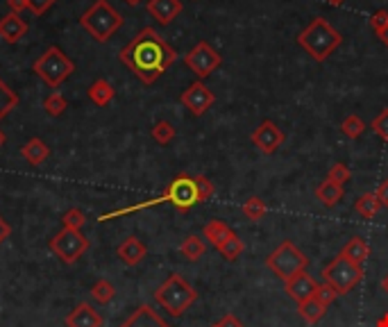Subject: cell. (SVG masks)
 <instances>
[{
	"label": "cell",
	"instance_id": "obj_1",
	"mask_svg": "<svg viewBox=\"0 0 388 327\" xmlns=\"http://www.w3.org/2000/svg\"><path fill=\"white\" fill-rule=\"evenodd\" d=\"M119 59L134 73V78L150 87L177 61V50L155 27H143L119 52Z\"/></svg>",
	"mask_w": 388,
	"mask_h": 327
},
{
	"label": "cell",
	"instance_id": "obj_2",
	"mask_svg": "<svg viewBox=\"0 0 388 327\" xmlns=\"http://www.w3.org/2000/svg\"><path fill=\"white\" fill-rule=\"evenodd\" d=\"M343 43V34L334 25H329L327 18L315 16L309 21V25L297 34V45L306 50V54L313 61H327L334 50H338Z\"/></svg>",
	"mask_w": 388,
	"mask_h": 327
},
{
	"label": "cell",
	"instance_id": "obj_3",
	"mask_svg": "<svg viewBox=\"0 0 388 327\" xmlns=\"http://www.w3.org/2000/svg\"><path fill=\"white\" fill-rule=\"evenodd\" d=\"M195 300H197V291L179 272H170L155 291V303L173 318L184 316V312Z\"/></svg>",
	"mask_w": 388,
	"mask_h": 327
},
{
	"label": "cell",
	"instance_id": "obj_4",
	"mask_svg": "<svg viewBox=\"0 0 388 327\" xmlns=\"http://www.w3.org/2000/svg\"><path fill=\"white\" fill-rule=\"evenodd\" d=\"M80 25H82V30L89 32V36H94L98 43H107L123 25V16L116 12L107 0H96V3L80 16Z\"/></svg>",
	"mask_w": 388,
	"mask_h": 327
},
{
	"label": "cell",
	"instance_id": "obj_5",
	"mask_svg": "<svg viewBox=\"0 0 388 327\" xmlns=\"http://www.w3.org/2000/svg\"><path fill=\"white\" fill-rule=\"evenodd\" d=\"M32 71L37 73L50 89H57L75 73V61L70 59L59 45H50V48L32 64Z\"/></svg>",
	"mask_w": 388,
	"mask_h": 327
},
{
	"label": "cell",
	"instance_id": "obj_6",
	"mask_svg": "<svg viewBox=\"0 0 388 327\" xmlns=\"http://www.w3.org/2000/svg\"><path fill=\"white\" fill-rule=\"evenodd\" d=\"M322 279L327 282L329 286H334V291L341 296H348L352 289L361 284L364 279V266L361 263L350 261L348 257H343L338 252L327 266L322 268Z\"/></svg>",
	"mask_w": 388,
	"mask_h": 327
},
{
	"label": "cell",
	"instance_id": "obj_7",
	"mask_svg": "<svg viewBox=\"0 0 388 327\" xmlns=\"http://www.w3.org/2000/svg\"><path fill=\"white\" fill-rule=\"evenodd\" d=\"M266 266L273 270L279 279L286 282L293 275H297V272L306 270V266H309V257H306L293 241H282L266 257Z\"/></svg>",
	"mask_w": 388,
	"mask_h": 327
},
{
	"label": "cell",
	"instance_id": "obj_8",
	"mask_svg": "<svg viewBox=\"0 0 388 327\" xmlns=\"http://www.w3.org/2000/svg\"><path fill=\"white\" fill-rule=\"evenodd\" d=\"M50 250L57 254L59 261L64 263H75L82 259V254L89 250V239L80 230H68V227H61V230L50 239Z\"/></svg>",
	"mask_w": 388,
	"mask_h": 327
},
{
	"label": "cell",
	"instance_id": "obj_9",
	"mask_svg": "<svg viewBox=\"0 0 388 327\" xmlns=\"http://www.w3.org/2000/svg\"><path fill=\"white\" fill-rule=\"evenodd\" d=\"M184 64L195 73L197 80H202V78H209L211 73L221 66L223 57L209 41H197L193 48L184 54Z\"/></svg>",
	"mask_w": 388,
	"mask_h": 327
},
{
	"label": "cell",
	"instance_id": "obj_10",
	"mask_svg": "<svg viewBox=\"0 0 388 327\" xmlns=\"http://www.w3.org/2000/svg\"><path fill=\"white\" fill-rule=\"evenodd\" d=\"M164 196L168 198V203L173 205L179 214H186L200 203L197 200V191H195V180L186 173H179L177 177L170 180V184L166 187Z\"/></svg>",
	"mask_w": 388,
	"mask_h": 327
},
{
	"label": "cell",
	"instance_id": "obj_11",
	"mask_svg": "<svg viewBox=\"0 0 388 327\" xmlns=\"http://www.w3.org/2000/svg\"><path fill=\"white\" fill-rule=\"evenodd\" d=\"M250 141L261 154H275L284 145L286 134L279 130L275 121H261L255 127V132L250 134Z\"/></svg>",
	"mask_w": 388,
	"mask_h": 327
},
{
	"label": "cell",
	"instance_id": "obj_12",
	"mask_svg": "<svg viewBox=\"0 0 388 327\" xmlns=\"http://www.w3.org/2000/svg\"><path fill=\"white\" fill-rule=\"evenodd\" d=\"M179 103H182L193 116H202V114L209 112L211 105L216 103V96H214V91L207 87L202 80H197V82L188 85L182 91V96H179Z\"/></svg>",
	"mask_w": 388,
	"mask_h": 327
},
{
	"label": "cell",
	"instance_id": "obj_13",
	"mask_svg": "<svg viewBox=\"0 0 388 327\" xmlns=\"http://www.w3.org/2000/svg\"><path fill=\"white\" fill-rule=\"evenodd\" d=\"M284 289H286V293L291 296L297 305L304 303V300H309L315 296V289H318V282H315L309 272H297V275H293L291 279H286L284 282Z\"/></svg>",
	"mask_w": 388,
	"mask_h": 327
},
{
	"label": "cell",
	"instance_id": "obj_14",
	"mask_svg": "<svg viewBox=\"0 0 388 327\" xmlns=\"http://www.w3.org/2000/svg\"><path fill=\"white\" fill-rule=\"evenodd\" d=\"M182 0H148V14L159 25H170L182 14Z\"/></svg>",
	"mask_w": 388,
	"mask_h": 327
},
{
	"label": "cell",
	"instance_id": "obj_15",
	"mask_svg": "<svg viewBox=\"0 0 388 327\" xmlns=\"http://www.w3.org/2000/svg\"><path fill=\"white\" fill-rule=\"evenodd\" d=\"M25 34H28V23L23 21L21 14L10 12L0 18V39H3L5 43L21 41Z\"/></svg>",
	"mask_w": 388,
	"mask_h": 327
},
{
	"label": "cell",
	"instance_id": "obj_16",
	"mask_svg": "<svg viewBox=\"0 0 388 327\" xmlns=\"http://www.w3.org/2000/svg\"><path fill=\"white\" fill-rule=\"evenodd\" d=\"M66 327H103V316L89 303H80L66 316Z\"/></svg>",
	"mask_w": 388,
	"mask_h": 327
},
{
	"label": "cell",
	"instance_id": "obj_17",
	"mask_svg": "<svg viewBox=\"0 0 388 327\" xmlns=\"http://www.w3.org/2000/svg\"><path fill=\"white\" fill-rule=\"evenodd\" d=\"M116 254H119V259L125 263V266H137V263H141L143 259H146L148 248L139 236H128V239L119 245Z\"/></svg>",
	"mask_w": 388,
	"mask_h": 327
},
{
	"label": "cell",
	"instance_id": "obj_18",
	"mask_svg": "<svg viewBox=\"0 0 388 327\" xmlns=\"http://www.w3.org/2000/svg\"><path fill=\"white\" fill-rule=\"evenodd\" d=\"M121 327H170L155 309L148 305H141L132 312V316Z\"/></svg>",
	"mask_w": 388,
	"mask_h": 327
},
{
	"label": "cell",
	"instance_id": "obj_19",
	"mask_svg": "<svg viewBox=\"0 0 388 327\" xmlns=\"http://www.w3.org/2000/svg\"><path fill=\"white\" fill-rule=\"evenodd\" d=\"M21 154H23V159L30 164V166H41V164L48 159L50 148H48L43 139H37V136H34V139H30L21 148Z\"/></svg>",
	"mask_w": 388,
	"mask_h": 327
},
{
	"label": "cell",
	"instance_id": "obj_20",
	"mask_svg": "<svg viewBox=\"0 0 388 327\" xmlns=\"http://www.w3.org/2000/svg\"><path fill=\"white\" fill-rule=\"evenodd\" d=\"M202 234L207 236V241H209L216 250L221 248L225 241H230L234 236V230L223 221H209L204 227H202Z\"/></svg>",
	"mask_w": 388,
	"mask_h": 327
},
{
	"label": "cell",
	"instance_id": "obj_21",
	"mask_svg": "<svg viewBox=\"0 0 388 327\" xmlns=\"http://www.w3.org/2000/svg\"><path fill=\"white\" fill-rule=\"evenodd\" d=\"M87 96H89V100H91L94 105L105 107V105H110L112 100L116 98V91H114V87L107 80L98 78L96 82H91V87L87 89Z\"/></svg>",
	"mask_w": 388,
	"mask_h": 327
},
{
	"label": "cell",
	"instance_id": "obj_22",
	"mask_svg": "<svg viewBox=\"0 0 388 327\" xmlns=\"http://www.w3.org/2000/svg\"><path fill=\"white\" fill-rule=\"evenodd\" d=\"M315 198L320 200L324 207H336L343 198H345V189L341 184H334L329 180H322L318 187H315Z\"/></svg>",
	"mask_w": 388,
	"mask_h": 327
},
{
	"label": "cell",
	"instance_id": "obj_23",
	"mask_svg": "<svg viewBox=\"0 0 388 327\" xmlns=\"http://www.w3.org/2000/svg\"><path fill=\"white\" fill-rule=\"evenodd\" d=\"M341 254H343V257H348L350 261L361 263V266H364V261L370 257V248H368V243L361 239V236H352V239L343 245Z\"/></svg>",
	"mask_w": 388,
	"mask_h": 327
},
{
	"label": "cell",
	"instance_id": "obj_24",
	"mask_svg": "<svg viewBox=\"0 0 388 327\" xmlns=\"http://www.w3.org/2000/svg\"><path fill=\"white\" fill-rule=\"evenodd\" d=\"M297 314H300L309 325H315L318 321H322L324 314H327V305H322L320 300H315V296H313V298L297 305Z\"/></svg>",
	"mask_w": 388,
	"mask_h": 327
},
{
	"label": "cell",
	"instance_id": "obj_25",
	"mask_svg": "<svg viewBox=\"0 0 388 327\" xmlns=\"http://www.w3.org/2000/svg\"><path fill=\"white\" fill-rule=\"evenodd\" d=\"M204 250H207V245H204V241L197 234H188L186 239L182 241V245H179V252H182V257L186 261H191V263L193 261H200Z\"/></svg>",
	"mask_w": 388,
	"mask_h": 327
},
{
	"label": "cell",
	"instance_id": "obj_26",
	"mask_svg": "<svg viewBox=\"0 0 388 327\" xmlns=\"http://www.w3.org/2000/svg\"><path fill=\"white\" fill-rule=\"evenodd\" d=\"M355 209L357 212L364 216V218H375L377 214H379V209H382V203H379V198H377V194L373 191V194H361L359 198H357V203H355Z\"/></svg>",
	"mask_w": 388,
	"mask_h": 327
},
{
	"label": "cell",
	"instance_id": "obj_27",
	"mask_svg": "<svg viewBox=\"0 0 388 327\" xmlns=\"http://www.w3.org/2000/svg\"><path fill=\"white\" fill-rule=\"evenodd\" d=\"M368 130V125L364 123V118L361 116H357V114H350V116H345V121L341 123V132L348 136V139H359L361 134H364Z\"/></svg>",
	"mask_w": 388,
	"mask_h": 327
},
{
	"label": "cell",
	"instance_id": "obj_28",
	"mask_svg": "<svg viewBox=\"0 0 388 327\" xmlns=\"http://www.w3.org/2000/svg\"><path fill=\"white\" fill-rule=\"evenodd\" d=\"M91 298L96 300L98 305L112 303V300L116 298V286L112 284L110 279H98L96 284L91 286Z\"/></svg>",
	"mask_w": 388,
	"mask_h": 327
},
{
	"label": "cell",
	"instance_id": "obj_29",
	"mask_svg": "<svg viewBox=\"0 0 388 327\" xmlns=\"http://www.w3.org/2000/svg\"><path fill=\"white\" fill-rule=\"evenodd\" d=\"M241 209H243V216H246L248 221H261V218L266 216V203L259 196H250L246 203H243Z\"/></svg>",
	"mask_w": 388,
	"mask_h": 327
},
{
	"label": "cell",
	"instance_id": "obj_30",
	"mask_svg": "<svg viewBox=\"0 0 388 327\" xmlns=\"http://www.w3.org/2000/svg\"><path fill=\"white\" fill-rule=\"evenodd\" d=\"M16 105H19V96H16V91H12L3 80H0V121H3L12 109H16Z\"/></svg>",
	"mask_w": 388,
	"mask_h": 327
},
{
	"label": "cell",
	"instance_id": "obj_31",
	"mask_svg": "<svg viewBox=\"0 0 388 327\" xmlns=\"http://www.w3.org/2000/svg\"><path fill=\"white\" fill-rule=\"evenodd\" d=\"M43 109H46L48 116L57 118V116H61L68 109V103H66V98L59 94V91H52V94L46 96V100H43Z\"/></svg>",
	"mask_w": 388,
	"mask_h": 327
},
{
	"label": "cell",
	"instance_id": "obj_32",
	"mask_svg": "<svg viewBox=\"0 0 388 327\" xmlns=\"http://www.w3.org/2000/svg\"><path fill=\"white\" fill-rule=\"evenodd\" d=\"M150 134L159 145H168L170 141L175 139V127H173V123H168V121H157L155 125H152Z\"/></svg>",
	"mask_w": 388,
	"mask_h": 327
},
{
	"label": "cell",
	"instance_id": "obj_33",
	"mask_svg": "<svg viewBox=\"0 0 388 327\" xmlns=\"http://www.w3.org/2000/svg\"><path fill=\"white\" fill-rule=\"evenodd\" d=\"M218 252H221V257L225 259V261H237L241 254H243V241L239 239L237 234L232 236L230 241H225L221 248H218Z\"/></svg>",
	"mask_w": 388,
	"mask_h": 327
},
{
	"label": "cell",
	"instance_id": "obj_34",
	"mask_svg": "<svg viewBox=\"0 0 388 327\" xmlns=\"http://www.w3.org/2000/svg\"><path fill=\"white\" fill-rule=\"evenodd\" d=\"M61 225L68 227V230H82V227L87 225V214L77 207L68 209V212L61 216Z\"/></svg>",
	"mask_w": 388,
	"mask_h": 327
},
{
	"label": "cell",
	"instance_id": "obj_35",
	"mask_svg": "<svg viewBox=\"0 0 388 327\" xmlns=\"http://www.w3.org/2000/svg\"><path fill=\"white\" fill-rule=\"evenodd\" d=\"M195 180V191H197V200L200 203H207V200H211L214 194H216V187H214V182L207 177V175H197L193 177Z\"/></svg>",
	"mask_w": 388,
	"mask_h": 327
},
{
	"label": "cell",
	"instance_id": "obj_36",
	"mask_svg": "<svg viewBox=\"0 0 388 327\" xmlns=\"http://www.w3.org/2000/svg\"><path fill=\"white\" fill-rule=\"evenodd\" d=\"M350 177H352V173L348 168V164H343V161H336L327 173V180L334 182V184H341V187L345 184V182H350Z\"/></svg>",
	"mask_w": 388,
	"mask_h": 327
},
{
	"label": "cell",
	"instance_id": "obj_37",
	"mask_svg": "<svg viewBox=\"0 0 388 327\" xmlns=\"http://www.w3.org/2000/svg\"><path fill=\"white\" fill-rule=\"evenodd\" d=\"M373 130H375V134L379 136V139L388 141V107L382 109V114L373 121Z\"/></svg>",
	"mask_w": 388,
	"mask_h": 327
},
{
	"label": "cell",
	"instance_id": "obj_38",
	"mask_svg": "<svg viewBox=\"0 0 388 327\" xmlns=\"http://www.w3.org/2000/svg\"><path fill=\"white\" fill-rule=\"evenodd\" d=\"M336 298H338V293L334 291V286L327 284V282H324V284H318V289H315V300H320L322 305L329 307Z\"/></svg>",
	"mask_w": 388,
	"mask_h": 327
},
{
	"label": "cell",
	"instance_id": "obj_39",
	"mask_svg": "<svg viewBox=\"0 0 388 327\" xmlns=\"http://www.w3.org/2000/svg\"><path fill=\"white\" fill-rule=\"evenodd\" d=\"M386 25H388V12L386 9H379V12H375L373 16H370V27H373L375 34L382 32Z\"/></svg>",
	"mask_w": 388,
	"mask_h": 327
},
{
	"label": "cell",
	"instance_id": "obj_40",
	"mask_svg": "<svg viewBox=\"0 0 388 327\" xmlns=\"http://www.w3.org/2000/svg\"><path fill=\"white\" fill-rule=\"evenodd\" d=\"M57 0H28V9L34 16H43Z\"/></svg>",
	"mask_w": 388,
	"mask_h": 327
},
{
	"label": "cell",
	"instance_id": "obj_41",
	"mask_svg": "<svg viewBox=\"0 0 388 327\" xmlns=\"http://www.w3.org/2000/svg\"><path fill=\"white\" fill-rule=\"evenodd\" d=\"M375 194H377V198H379V203H382V207L388 209V180L379 182V187H377Z\"/></svg>",
	"mask_w": 388,
	"mask_h": 327
},
{
	"label": "cell",
	"instance_id": "obj_42",
	"mask_svg": "<svg viewBox=\"0 0 388 327\" xmlns=\"http://www.w3.org/2000/svg\"><path fill=\"white\" fill-rule=\"evenodd\" d=\"M216 325H218V327H243V323L234 314H225Z\"/></svg>",
	"mask_w": 388,
	"mask_h": 327
},
{
	"label": "cell",
	"instance_id": "obj_43",
	"mask_svg": "<svg viewBox=\"0 0 388 327\" xmlns=\"http://www.w3.org/2000/svg\"><path fill=\"white\" fill-rule=\"evenodd\" d=\"M7 7L14 14H21L23 9H28V0H7Z\"/></svg>",
	"mask_w": 388,
	"mask_h": 327
},
{
	"label": "cell",
	"instance_id": "obj_44",
	"mask_svg": "<svg viewBox=\"0 0 388 327\" xmlns=\"http://www.w3.org/2000/svg\"><path fill=\"white\" fill-rule=\"evenodd\" d=\"M10 234H12L10 223H7L3 216H0V245H3V243L7 241V236H10Z\"/></svg>",
	"mask_w": 388,
	"mask_h": 327
},
{
	"label": "cell",
	"instance_id": "obj_45",
	"mask_svg": "<svg viewBox=\"0 0 388 327\" xmlns=\"http://www.w3.org/2000/svg\"><path fill=\"white\" fill-rule=\"evenodd\" d=\"M377 36H379V41H382V43L386 45V48H388V25H386V27H384V30H382V32H379Z\"/></svg>",
	"mask_w": 388,
	"mask_h": 327
},
{
	"label": "cell",
	"instance_id": "obj_46",
	"mask_svg": "<svg viewBox=\"0 0 388 327\" xmlns=\"http://www.w3.org/2000/svg\"><path fill=\"white\" fill-rule=\"evenodd\" d=\"M382 291H384V293L388 296V272H386L384 279H382Z\"/></svg>",
	"mask_w": 388,
	"mask_h": 327
},
{
	"label": "cell",
	"instance_id": "obj_47",
	"mask_svg": "<svg viewBox=\"0 0 388 327\" xmlns=\"http://www.w3.org/2000/svg\"><path fill=\"white\" fill-rule=\"evenodd\" d=\"M377 327H388V314L382 318V321H377Z\"/></svg>",
	"mask_w": 388,
	"mask_h": 327
},
{
	"label": "cell",
	"instance_id": "obj_48",
	"mask_svg": "<svg viewBox=\"0 0 388 327\" xmlns=\"http://www.w3.org/2000/svg\"><path fill=\"white\" fill-rule=\"evenodd\" d=\"M125 3H128L130 7H137V5H141V3H143V0H125Z\"/></svg>",
	"mask_w": 388,
	"mask_h": 327
},
{
	"label": "cell",
	"instance_id": "obj_49",
	"mask_svg": "<svg viewBox=\"0 0 388 327\" xmlns=\"http://www.w3.org/2000/svg\"><path fill=\"white\" fill-rule=\"evenodd\" d=\"M5 141H7V136H5L3 130H0V148H3V145H5Z\"/></svg>",
	"mask_w": 388,
	"mask_h": 327
},
{
	"label": "cell",
	"instance_id": "obj_50",
	"mask_svg": "<svg viewBox=\"0 0 388 327\" xmlns=\"http://www.w3.org/2000/svg\"><path fill=\"white\" fill-rule=\"evenodd\" d=\"M327 3H329V5H343L345 0H327Z\"/></svg>",
	"mask_w": 388,
	"mask_h": 327
},
{
	"label": "cell",
	"instance_id": "obj_51",
	"mask_svg": "<svg viewBox=\"0 0 388 327\" xmlns=\"http://www.w3.org/2000/svg\"><path fill=\"white\" fill-rule=\"evenodd\" d=\"M211 327H218V325H211Z\"/></svg>",
	"mask_w": 388,
	"mask_h": 327
}]
</instances>
